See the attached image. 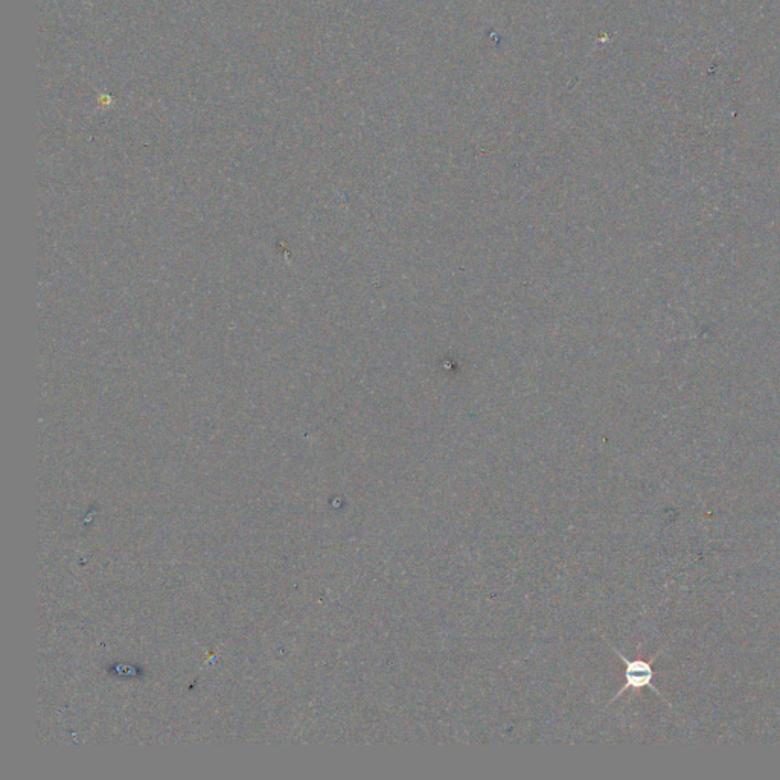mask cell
I'll return each mask as SVG.
<instances>
[{
  "label": "cell",
  "mask_w": 780,
  "mask_h": 780,
  "mask_svg": "<svg viewBox=\"0 0 780 780\" xmlns=\"http://www.w3.org/2000/svg\"><path fill=\"white\" fill-rule=\"evenodd\" d=\"M610 646L614 653L619 656L621 662L625 665V685L619 689V692H617L613 698H611L608 706L613 704L614 701L619 700V698H621L625 692L630 691V689L639 691V689L649 688L653 689V691L656 692L657 697H660V700L665 701V703L668 704V706L672 709L671 703L666 700L665 695H663L662 692H660L653 683L654 677H656V672H654L653 669V663L656 662L660 656H662L663 651H659V653L654 654L653 659L645 660L639 656L637 659L630 660L627 659V657H625L624 654H622L621 651L616 648V646Z\"/></svg>",
  "instance_id": "cell-1"
}]
</instances>
